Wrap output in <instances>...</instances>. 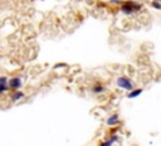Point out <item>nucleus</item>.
Listing matches in <instances>:
<instances>
[{"mask_svg": "<svg viewBox=\"0 0 161 146\" xmlns=\"http://www.w3.org/2000/svg\"><path fill=\"white\" fill-rule=\"evenodd\" d=\"M141 9V5L140 4H136V3H134V1H127L126 4L122 5V8H121V10L124 14H132L134 11H137V10H140Z\"/></svg>", "mask_w": 161, "mask_h": 146, "instance_id": "1", "label": "nucleus"}, {"mask_svg": "<svg viewBox=\"0 0 161 146\" xmlns=\"http://www.w3.org/2000/svg\"><path fill=\"white\" fill-rule=\"evenodd\" d=\"M117 86L120 88H124L126 91H134V83L131 79H128L127 77H118L117 78Z\"/></svg>", "mask_w": 161, "mask_h": 146, "instance_id": "2", "label": "nucleus"}, {"mask_svg": "<svg viewBox=\"0 0 161 146\" xmlns=\"http://www.w3.org/2000/svg\"><path fill=\"white\" fill-rule=\"evenodd\" d=\"M21 78L20 77H13L9 79V87L11 88V90H18V88H20L21 87Z\"/></svg>", "mask_w": 161, "mask_h": 146, "instance_id": "3", "label": "nucleus"}, {"mask_svg": "<svg viewBox=\"0 0 161 146\" xmlns=\"http://www.w3.org/2000/svg\"><path fill=\"white\" fill-rule=\"evenodd\" d=\"M8 87H9L8 78H6L5 76H3V77L0 78V92H1V93H5V92L8 91Z\"/></svg>", "mask_w": 161, "mask_h": 146, "instance_id": "4", "label": "nucleus"}, {"mask_svg": "<svg viewBox=\"0 0 161 146\" xmlns=\"http://www.w3.org/2000/svg\"><path fill=\"white\" fill-rule=\"evenodd\" d=\"M118 123V115L117 113H113L111 117H108L107 120V125L108 126H116Z\"/></svg>", "mask_w": 161, "mask_h": 146, "instance_id": "5", "label": "nucleus"}, {"mask_svg": "<svg viewBox=\"0 0 161 146\" xmlns=\"http://www.w3.org/2000/svg\"><path fill=\"white\" fill-rule=\"evenodd\" d=\"M141 93H142V90H141V88H137V90L131 91L130 93L127 94V97H128V98H135V97H138Z\"/></svg>", "mask_w": 161, "mask_h": 146, "instance_id": "6", "label": "nucleus"}, {"mask_svg": "<svg viewBox=\"0 0 161 146\" xmlns=\"http://www.w3.org/2000/svg\"><path fill=\"white\" fill-rule=\"evenodd\" d=\"M24 97V92H21V91H17V92H14V93L11 94V100L13 101H19L20 98H23Z\"/></svg>", "mask_w": 161, "mask_h": 146, "instance_id": "7", "label": "nucleus"}, {"mask_svg": "<svg viewBox=\"0 0 161 146\" xmlns=\"http://www.w3.org/2000/svg\"><path fill=\"white\" fill-rule=\"evenodd\" d=\"M92 91H93V93H101V92L105 91V87H103L101 83H96L92 87Z\"/></svg>", "mask_w": 161, "mask_h": 146, "instance_id": "8", "label": "nucleus"}, {"mask_svg": "<svg viewBox=\"0 0 161 146\" xmlns=\"http://www.w3.org/2000/svg\"><path fill=\"white\" fill-rule=\"evenodd\" d=\"M152 6H154L155 9H157V10H161V4H160V3L154 1V3H152Z\"/></svg>", "mask_w": 161, "mask_h": 146, "instance_id": "9", "label": "nucleus"}, {"mask_svg": "<svg viewBox=\"0 0 161 146\" xmlns=\"http://www.w3.org/2000/svg\"><path fill=\"white\" fill-rule=\"evenodd\" d=\"M112 144L113 142L111 141V140H108V141H105V142H102L100 146H112Z\"/></svg>", "mask_w": 161, "mask_h": 146, "instance_id": "10", "label": "nucleus"}, {"mask_svg": "<svg viewBox=\"0 0 161 146\" xmlns=\"http://www.w3.org/2000/svg\"><path fill=\"white\" fill-rule=\"evenodd\" d=\"M110 140H111L112 142H115V141H117V140H118V137H117V135H113V136H112V137H111V139H110Z\"/></svg>", "mask_w": 161, "mask_h": 146, "instance_id": "11", "label": "nucleus"}, {"mask_svg": "<svg viewBox=\"0 0 161 146\" xmlns=\"http://www.w3.org/2000/svg\"><path fill=\"white\" fill-rule=\"evenodd\" d=\"M155 1H157V3H161V0H155Z\"/></svg>", "mask_w": 161, "mask_h": 146, "instance_id": "12", "label": "nucleus"}]
</instances>
